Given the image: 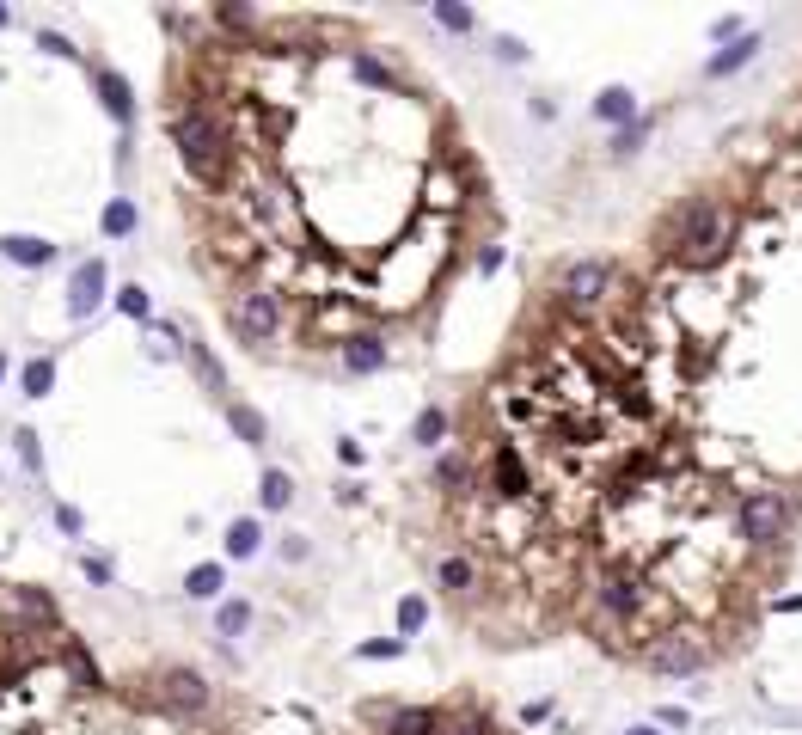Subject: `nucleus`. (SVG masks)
Listing matches in <instances>:
<instances>
[{"mask_svg":"<svg viewBox=\"0 0 802 735\" xmlns=\"http://www.w3.org/2000/svg\"><path fill=\"white\" fill-rule=\"evenodd\" d=\"M288 325V301H282V288L270 282H245L227 294V331L245 343V350H270V343L282 337Z\"/></svg>","mask_w":802,"mask_h":735,"instance_id":"1","label":"nucleus"},{"mask_svg":"<svg viewBox=\"0 0 802 735\" xmlns=\"http://www.w3.org/2000/svg\"><path fill=\"white\" fill-rule=\"evenodd\" d=\"M649 601H656V588H649L631 564H600L588 576V607H594L600 625H613V631H631Z\"/></svg>","mask_w":802,"mask_h":735,"instance_id":"2","label":"nucleus"},{"mask_svg":"<svg viewBox=\"0 0 802 735\" xmlns=\"http://www.w3.org/2000/svg\"><path fill=\"white\" fill-rule=\"evenodd\" d=\"M668 252L686 264V270H705L729 252V239H723V209L711 203V196H692V203H680L674 227H668Z\"/></svg>","mask_w":802,"mask_h":735,"instance_id":"3","label":"nucleus"},{"mask_svg":"<svg viewBox=\"0 0 802 735\" xmlns=\"http://www.w3.org/2000/svg\"><path fill=\"white\" fill-rule=\"evenodd\" d=\"M790 521H796V509H790L784 490H747V497L735 503V533H741L754 552L784 546V539H790Z\"/></svg>","mask_w":802,"mask_h":735,"instance_id":"4","label":"nucleus"},{"mask_svg":"<svg viewBox=\"0 0 802 735\" xmlns=\"http://www.w3.org/2000/svg\"><path fill=\"white\" fill-rule=\"evenodd\" d=\"M705 662H711V650H705V637H698L692 625H674V631H662L656 644L643 650V668H649V674H668V680L705 674Z\"/></svg>","mask_w":802,"mask_h":735,"instance_id":"5","label":"nucleus"},{"mask_svg":"<svg viewBox=\"0 0 802 735\" xmlns=\"http://www.w3.org/2000/svg\"><path fill=\"white\" fill-rule=\"evenodd\" d=\"M613 294V264L607 258H576V264H564V276H558V307H576V313H588V307H600Z\"/></svg>","mask_w":802,"mask_h":735,"instance_id":"6","label":"nucleus"},{"mask_svg":"<svg viewBox=\"0 0 802 735\" xmlns=\"http://www.w3.org/2000/svg\"><path fill=\"white\" fill-rule=\"evenodd\" d=\"M435 588L454 601H472L484 588V570H478V552H441L435 558Z\"/></svg>","mask_w":802,"mask_h":735,"instance_id":"7","label":"nucleus"},{"mask_svg":"<svg viewBox=\"0 0 802 735\" xmlns=\"http://www.w3.org/2000/svg\"><path fill=\"white\" fill-rule=\"evenodd\" d=\"M160 680H166V711H172V717H203V711H209V699H215V693H209V680H203V674H190V668H166Z\"/></svg>","mask_w":802,"mask_h":735,"instance_id":"8","label":"nucleus"},{"mask_svg":"<svg viewBox=\"0 0 802 735\" xmlns=\"http://www.w3.org/2000/svg\"><path fill=\"white\" fill-rule=\"evenodd\" d=\"M337 362H343V374H380L386 368V337L380 331H349V343L337 350Z\"/></svg>","mask_w":802,"mask_h":735,"instance_id":"9","label":"nucleus"},{"mask_svg":"<svg viewBox=\"0 0 802 735\" xmlns=\"http://www.w3.org/2000/svg\"><path fill=\"white\" fill-rule=\"evenodd\" d=\"M98 301H105V264L92 258V264L74 270V301H68V307H74V313H92Z\"/></svg>","mask_w":802,"mask_h":735,"instance_id":"10","label":"nucleus"},{"mask_svg":"<svg viewBox=\"0 0 802 735\" xmlns=\"http://www.w3.org/2000/svg\"><path fill=\"white\" fill-rule=\"evenodd\" d=\"M594 117H600V123H619V129H631V123H637V98H631L625 86H607V92L594 98Z\"/></svg>","mask_w":802,"mask_h":735,"instance_id":"11","label":"nucleus"},{"mask_svg":"<svg viewBox=\"0 0 802 735\" xmlns=\"http://www.w3.org/2000/svg\"><path fill=\"white\" fill-rule=\"evenodd\" d=\"M754 56H760V37H747V31H741V37H735V43L723 49V56H711V62H705V74H711V80H723V74L747 68V62H754Z\"/></svg>","mask_w":802,"mask_h":735,"instance_id":"12","label":"nucleus"},{"mask_svg":"<svg viewBox=\"0 0 802 735\" xmlns=\"http://www.w3.org/2000/svg\"><path fill=\"white\" fill-rule=\"evenodd\" d=\"M0 252H7L13 264H25V270H37V264L56 258V245H49V239H31V233H13V239H0Z\"/></svg>","mask_w":802,"mask_h":735,"instance_id":"13","label":"nucleus"},{"mask_svg":"<svg viewBox=\"0 0 802 735\" xmlns=\"http://www.w3.org/2000/svg\"><path fill=\"white\" fill-rule=\"evenodd\" d=\"M349 68H356V80H362V86H380V92H392V86H398V74L374 56V49H356V56H349Z\"/></svg>","mask_w":802,"mask_h":735,"instance_id":"14","label":"nucleus"},{"mask_svg":"<svg viewBox=\"0 0 802 735\" xmlns=\"http://www.w3.org/2000/svg\"><path fill=\"white\" fill-rule=\"evenodd\" d=\"M184 356H190V368H196V374H203V386H209L215 399H221V392H227V374H221V362H215V356H209V350H203L196 337L184 343Z\"/></svg>","mask_w":802,"mask_h":735,"instance_id":"15","label":"nucleus"},{"mask_svg":"<svg viewBox=\"0 0 802 735\" xmlns=\"http://www.w3.org/2000/svg\"><path fill=\"white\" fill-rule=\"evenodd\" d=\"M98 86H105V111H111L117 123H129V80H123L117 68H98Z\"/></svg>","mask_w":802,"mask_h":735,"instance_id":"16","label":"nucleus"},{"mask_svg":"<svg viewBox=\"0 0 802 735\" xmlns=\"http://www.w3.org/2000/svg\"><path fill=\"white\" fill-rule=\"evenodd\" d=\"M441 435H447V411H441V405L417 411V423H411V441H417V448H441Z\"/></svg>","mask_w":802,"mask_h":735,"instance_id":"17","label":"nucleus"},{"mask_svg":"<svg viewBox=\"0 0 802 735\" xmlns=\"http://www.w3.org/2000/svg\"><path fill=\"white\" fill-rule=\"evenodd\" d=\"M227 423H233L245 441H252V448H264V435H270V429H264V417H258L252 405H227Z\"/></svg>","mask_w":802,"mask_h":735,"instance_id":"18","label":"nucleus"},{"mask_svg":"<svg viewBox=\"0 0 802 735\" xmlns=\"http://www.w3.org/2000/svg\"><path fill=\"white\" fill-rule=\"evenodd\" d=\"M258 539H264V533H258V521L245 515V521H233V527H227V552H233V558H252V552H258Z\"/></svg>","mask_w":802,"mask_h":735,"instance_id":"19","label":"nucleus"},{"mask_svg":"<svg viewBox=\"0 0 802 735\" xmlns=\"http://www.w3.org/2000/svg\"><path fill=\"white\" fill-rule=\"evenodd\" d=\"M184 588H190L196 601H215V595H221V564H196V570L184 576Z\"/></svg>","mask_w":802,"mask_h":735,"instance_id":"20","label":"nucleus"},{"mask_svg":"<svg viewBox=\"0 0 802 735\" xmlns=\"http://www.w3.org/2000/svg\"><path fill=\"white\" fill-rule=\"evenodd\" d=\"M294 503V478L288 472H264V509H288Z\"/></svg>","mask_w":802,"mask_h":735,"instance_id":"21","label":"nucleus"},{"mask_svg":"<svg viewBox=\"0 0 802 735\" xmlns=\"http://www.w3.org/2000/svg\"><path fill=\"white\" fill-rule=\"evenodd\" d=\"M423 619H429V601H423V595L398 601V631H423Z\"/></svg>","mask_w":802,"mask_h":735,"instance_id":"22","label":"nucleus"},{"mask_svg":"<svg viewBox=\"0 0 802 735\" xmlns=\"http://www.w3.org/2000/svg\"><path fill=\"white\" fill-rule=\"evenodd\" d=\"M129 227H135V203H111V209H105V233H111V239H123Z\"/></svg>","mask_w":802,"mask_h":735,"instance_id":"23","label":"nucleus"},{"mask_svg":"<svg viewBox=\"0 0 802 735\" xmlns=\"http://www.w3.org/2000/svg\"><path fill=\"white\" fill-rule=\"evenodd\" d=\"M643 135H649V117H637L631 129H619V141H613V154H619V160H631V154H637V141H643Z\"/></svg>","mask_w":802,"mask_h":735,"instance_id":"24","label":"nucleus"},{"mask_svg":"<svg viewBox=\"0 0 802 735\" xmlns=\"http://www.w3.org/2000/svg\"><path fill=\"white\" fill-rule=\"evenodd\" d=\"M441 735H490V723H484L478 711H466V717H447V723H441Z\"/></svg>","mask_w":802,"mask_h":735,"instance_id":"25","label":"nucleus"},{"mask_svg":"<svg viewBox=\"0 0 802 735\" xmlns=\"http://www.w3.org/2000/svg\"><path fill=\"white\" fill-rule=\"evenodd\" d=\"M49 380H56V368H49V362H31V368H25V392H31V399H43Z\"/></svg>","mask_w":802,"mask_h":735,"instance_id":"26","label":"nucleus"},{"mask_svg":"<svg viewBox=\"0 0 802 735\" xmlns=\"http://www.w3.org/2000/svg\"><path fill=\"white\" fill-rule=\"evenodd\" d=\"M245 619H252V607H245V601H227V607L215 613V625H221V631H245Z\"/></svg>","mask_w":802,"mask_h":735,"instance_id":"27","label":"nucleus"},{"mask_svg":"<svg viewBox=\"0 0 802 735\" xmlns=\"http://www.w3.org/2000/svg\"><path fill=\"white\" fill-rule=\"evenodd\" d=\"M435 19H441L447 31H472V13H466V7H435Z\"/></svg>","mask_w":802,"mask_h":735,"instance_id":"28","label":"nucleus"},{"mask_svg":"<svg viewBox=\"0 0 802 735\" xmlns=\"http://www.w3.org/2000/svg\"><path fill=\"white\" fill-rule=\"evenodd\" d=\"M123 313H129V319L147 313V294H141V288H123Z\"/></svg>","mask_w":802,"mask_h":735,"instance_id":"29","label":"nucleus"},{"mask_svg":"<svg viewBox=\"0 0 802 735\" xmlns=\"http://www.w3.org/2000/svg\"><path fill=\"white\" fill-rule=\"evenodd\" d=\"M625 735H656V729H625Z\"/></svg>","mask_w":802,"mask_h":735,"instance_id":"30","label":"nucleus"},{"mask_svg":"<svg viewBox=\"0 0 802 735\" xmlns=\"http://www.w3.org/2000/svg\"><path fill=\"white\" fill-rule=\"evenodd\" d=\"M0 25H7V7H0Z\"/></svg>","mask_w":802,"mask_h":735,"instance_id":"31","label":"nucleus"},{"mask_svg":"<svg viewBox=\"0 0 802 735\" xmlns=\"http://www.w3.org/2000/svg\"><path fill=\"white\" fill-rule=\"evenodd\" d=\"M0 374H7V362H0Z\"/></svg>","mask_w":802,"mask_h":735,"instance_id":"32","label":"nucleus"}]
</instances>
